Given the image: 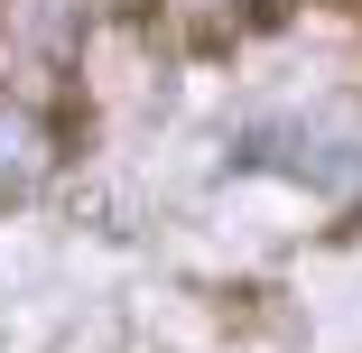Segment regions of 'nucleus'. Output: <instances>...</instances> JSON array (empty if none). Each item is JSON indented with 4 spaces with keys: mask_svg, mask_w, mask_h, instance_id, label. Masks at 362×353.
I'll use <instances>...</instances> for the list:
<instances>
[{
    "mask_svg": "<svg viewBox=\"0 0 362 353\" xmlns=\"http://www.w3.org/2000/svg\"><path fill=\"white\" fill-rule=\"evenodd\" d=\"M56 168V149H47V130H37V112H19V103H0V204L10 195H28L37 177Z\"/></svg>",
    "mask_w": 362,
    "mask_h": 353,
    "instance_id": "f03ea898",
    "label": "nucleus"
},
{
    "mask_svg": "<svg viewBox=\"0 0 362 353\" xmlns=\"http://www.w3.org/2000/svg\"><path fill=\"white\" fill-rule=\"evenodd\" d=\"M84 19H93V0H0V37H10L19 56L37 65H65L84 47Z\"/></svg>",
    "mask_w": 362,
    "mask_h": 353,
    "instance_id": "f257e3e1",
    "label": "nucleus"
},
{
    "mask_svg": "<svg viewBox=\"0 0 362 353\" xmlns=\"http://www.w3.org/2000/svg\"><path fill=\"white\" fill-rule=\"evenodd\" d=\"M334 10H362V0H334Z\"/></svg>",
    "mask_w": 362,
    "mask_h": 353,
    "instance_id": "7ed1b4c3",
    "label": "nucleus"
}]
</instances>
